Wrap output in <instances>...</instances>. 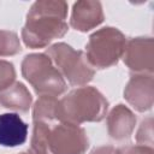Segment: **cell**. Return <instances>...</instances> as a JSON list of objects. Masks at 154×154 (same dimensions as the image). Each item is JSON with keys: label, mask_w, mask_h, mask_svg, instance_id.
<instances>
[{"label": "cell", "mask_w": 154, "mask_h": 154, "mask_svg": "<svg viewBox=\"0 0 154 154\" xmlns=\"http://www.w3.org/2000/svg\"><path fill=\"white\" fill-rule=\"evenodd\" d=\"M46 54L72 87L87 85L95 75V69L89 64L84 52L75 49L67 43H53L46 48Z\"/></svg>", "instance_id": "8992f818"}, {"label": "cell", "mask_w": 154, "mask_h": 154, "mask_svg": "<svg viewBox=\"0 0 154 154\" xmlns=\"http://www.w3.org/2000/svg\"><path fill=\"white\" fill-rule=\"evenodd\" d=\"M20 71L37 95L59 96L65 93L67 83L46 53H31L24 57Z\"/></svg>", "instance_id": "277c9868"}, {"label": "cell", "mask_w": 154, "mask_h": 154, "mask_svg": "<svg viewBox=\"0 0 154 154\" xmlns=\"http://www.w3.org/2000/svg\"><path fill=\"white\" fill-rule=\"evenodd\" d=\"M16 82V69L12 63L0 59V91Z\"/></svg>", "instance_id": "2e32d148"}, {"label": "cell", "mask_w": 154, "mask_h": 154, "mask_svg": "<svg viewBox=\"0 0 154 154\" xmlns=\"http://www.w3.org/2000/svg\"><path fill=\"white\" fill-rule=\"evenodd\" d=\"M118 154H154V149L153 147L135 144L118 148Z\"/></svg>", "instance_id": "e0dca14e"}, {"label": "cell", "mask_w": 154, "mask_h": 154, "mask_svg": "<svg viewBox=\"0 0 154 154\" xmlns=\"http://www.w3.org/2000/svg\"><path fill=\"white\" fill-rule=\"evenodd\" d=\"M124 99L137 112H146L153 107V75L134 73L124 88Z\"/></svg>", "instance_id": "ba28073f"}, {"label": "cell", "mask_w": 154, "mask_h": 154, "mask_svg": "<svg viewBox=\"0 0 154 154\" xmlns=\"http://www.w3.org/2000/svg\"><path fill=\"white\" fill-rule=\"evenodd\" d=\"M59 120V100L54 96L41 95L32 106V122Z\"/></svg>", "instance_id": "4fadbf2b"}, {"label": "cell", "mask_w": 154, "mask_h": 154, "mask_svg": "<svg viewBox=\"0 0 154 154\" xmlns=\"http://www.w3.org/2000/svg\"><path fill=\"white\" fill-rule=\"evenodd\" d=\"M106 125L107 132L112 140L124 141L129 138L135 130L136 116L128 106L118 103L107 114Z\"/></svg>", "instance_id": "30bf717a"}, {"label": "cell", "mask_w": 154, "mask_h": 154, "mask_svg": "<svg viewBox=\"0 0 154 154\" xmlns=\"http://www.w3.org/2000/svg\"><path fill=\"white\" fill-rule=\"evenodd\" d=\"M105 19L102 5L100 1L79 0L72 6L70 16V26L77 31L87 32L99 26Z\"/></svg>", "instance_id": "9c48e42d"}, {"label": "cell", "mask_w": 154, "mask_h": 154, "mask_svg": "<svg viewBox=\"0 0 154 154\" xmlns=\"http://www.w3.org/2000/svg\"><path fill=\"white\" fill-rule=\"evenodd\" d=\"M89 154H118V148L112 146H100L94 148Z\"/></svg>", "instance_id": "ac0fdd59"}, {"label": "cell", "mask_w": 154, "mask_h": 154, "mask_svg": "<svg viewBox=\"0 0 154 154\" xmlns=\"http://www.w3.org/2000/svg\"><path fill=\"white\" fill-rule=\"evenodd\" d=\"M107 111V99L91 85L78 87L59 100V120L75 125L101 122Z\"/></svg>", "instance_id": "3957f363"}, {"label": "cell", "mask_w": 154, "mask_h": 154, "mask_svg": "<svg viewBox=\"0 0 154 154\" xmlns=\"http://www.w3.org/2000/svg\"><path fill=\"white\" fill-rule=\"evenodd\" d=\"M22 51L19 37L16 32L0 29V58L12 57Z\"/></svg>", "instance_id": "5bb4252c"}, {"label": "cell", "mask_w": 154, "mask_h": 154, "mask_svg": "<svg viewBox=\"0 0 154 154\" xmlns=\"http://www.w3.org/2000/svg\"><path fill=\"white\" fill-rule=\"evenodd\" d=\"M32 103L29 89L22 82H14L5 90L0 91V105L4 108L20 113H26Z\"/></svg>", "instance_id": "7c38bea8"}, {"label": "cell", "mask_w": 154, "mask_h": 154, "mask_svg": "<svg viewBox=\"0 0 154 154\" xmlns=\"http://www.w3.org/2000/svg\"><path fill=\"white\" fill-rule=\"evenodd\" d=\"M69 5L63 0H37L28 13L22 29V40L31 49L45 48L61 38L69 30L66 22Z\"/></svg>", "instance_id": "6da1fadb"}, {"label": "cell", "mask_w": 154, "mask_h": 154, "mask_svg": "<svg viewBox=\"0 0 154 154\" xmlns=\"http://www.w3.org/2000/svg\"><path fill=\"white\" fill-rule=\"evenodd\" d=\"M28 124L18 113L0 114V146L18 147L28 138Z\"/></svg>", "instance_id": "8fae6325"}, {"label": "cell", "mask_w": 154, "mask_h": 154, "mask_svg": "<svg viewBox=\"0 0 154 154\" xmlns=\"http://www.w3.org/2000/svg\"><path fill=\"white\" fill-rule=\"evenodd\" d=\"M31 149L40 154H85L89 148L87 132L67 122H32Z\"/></svg>", "instance_id": "7a4b0ae2"}, {"label": "cell", "mask_w": 154, "mask_h": 154, "mask_svg": "<svg viewBox=\"0 0 154 154\" xmlns=\"http://www.w3.org/2000/svg\"><path fill=\"white\" fill-rule=\"evenodd\" d=\"M137 144L153 147V118L148 117L142 120L137 132H136Z\"/></svg>", "instance_id": "9a60e30c"}, {"label": "cell", "mask_w": 154, "mask_h": 154, "mask_svg": "<svg viewBox=\"0 0 154 154\" xmlns=\"http://www.w3.org/2000/svg\"><path fill=\"white\" fill-rule=\"evenodd\" d=\"M126 41L128 38L119 29L103 26L89 36L84 54L94 69H108L122 59Z\"/></svg>", "instance_id": "5b68a950"}, {"label": "cell", "mask_w": 154, "mask_h": 154, "mask_svg": "<svg viewBox=\"0 0 154 154\" xmlns=\"http://www.w3.org/2000/svg\"><path fill=\"white\" fill-rule=\"evenodd\" d=\"M18 154H40V153H37V152H35V150H32V149L30 148V149H28V150H24V152H22V153H18Z\"/></svg>", "instance_id": "d6986e66"}, {"label": "cell", "mask_w": 154, "mask_h": 154, "mask_svg": "<svg viewBox=\"0 0 154 154\" xmlns=\"http://www.w3.org/2000/svg\"><path fill=\"white\" fill-rule=\"evenodd\" d=\"M124 64L134 73L153 75L154 70V41L150 36L132 37L126 41L122 57Z\"/></svg>", "instance_id": "52a82bcc"}]
</instances>
